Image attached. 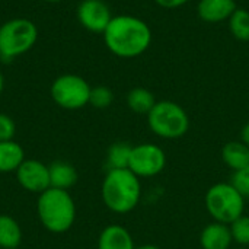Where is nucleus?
Masks as SVG:
<instances>
[{"label":"nucleus","mask_w":249,"mask_h":249,"mask_svg":"<svg viewBox=\"0 0 249 249\" xmlns=\"http://www.w3.org/2000/svg\"><path fill=\"white\" fill-rule=\"evenodd\" d=\"M231 184L238 190V193H239L244 198H248L249 197V166L248 168H244V169H239V171L233 172Z\"/></svg>","instance_id":"nucleus-23"},{"label":"nucleus","mask_w":249,"mask_h":249,"mask_svg":"<svg viewBox=\"0 0 249 249\" xmlns=\"http://www.w3.org/2000/svg\"><path fill=\"white\" fill-rule=\"evenodd\" d=\"M233 239L229 225L212 222L200 233L201 249H231Z\"/></svg>","instance_id":"nucleus-12"},{"label":"nucleus","mask_w":249,"mask_h":249,"mask_svg":"<svg viewBox=\"0 0 249 249\" xmlns=\"http://www.w3.org/2000/svg\"><path fill=\"white\" fill-rule=\"evenodd\" d=\"M204 206L213 222L231 225L244 214L245 198L231 182H217L207 190Z\"/></svg>","instance_id":"nucleus-5"},{"label":"nucleus","mask_w":249,"mask_h":249,"mask_svg":"<svg viewBox=\"0 0 249 249\" xmlns=\"http://www.w3.org/2000/svg\"><path fill=\"white\" fill-rule=\"evenodd\" d=\"M229 28L232 35L239 41H249V12L236 9L229 18Z\"/></svg>","instance_id":"nucleus-20"},{"label":"nucleus","mask_w":249,"mask_h":249,"mask_svg":"<svg viewBox=\"0 0 249 249\" xmlns=\"http://www.w3.org/2000/svg\"><path fill=\"white\" fill-rule=\"evenodd\" d=\"M114 101V93L107 86H96L92 88L90 90V98H89V104L98 109H104L108 108Z\"/></svg>","instance_id":"nucleus-22"},{"label":"nucleus","mask_w":249,"mask_h":249,"mask_svg":"<svg viewBox=\"0 0 249 249\" xmlns=\"http://www.w3.org/2000/svg\"><path fill=\"white\" fill-rule=\"evenodd\" d=\"M155 95L144 88H134L127 95V105L136 114H149L156 104Z\"/></svg>","instance_id":"nucleus-18"},{"label":"nucleus","mask_w":249,"mask_h":249,"mask_svg":"<svg viewBox=\"0 0 249 249\" xmlns=\"http://www.w3.org/2000/svg\"><path fill=\"white\" fill-rule=\"evenodd\" d=\"M3 86H4V79H3V74H1V71H0V95H1V92H3Z\"/></svg>","instance_id":"nucleus-28"},{"label":"nucleus","mask_w":249,"mask_h":249,"mask_svg":"<svg viewBox=\"0 0 249 249\" xmlns=\"http://www.w3.org/2000/svg\"><path fill=\"white\" fill-rule=\"evenodd\" d=\"M98 249H136V244L124 226L109 225L98 238Z\"/></svg>","instance_id":"nucleus-13"},{"label":"nucleus","mask_w":249,"mask_h":249,"mask_svg":"<svg viewBox=\"0 0 249 249\" xmlns=\"http://www.w3.org/2000/svg\"><path fill=\"white\" fill-rule=\"evenodd\" d=\"M160 7H165V9H177V7H181L184 6L185 3H188L190 0H155Z\"/></svg>","instance_id":"nucleus-25"},{"label":"nucleus","mask_w":249,"mask_h":249,"mask_svg":"<svg viewBox=\"0 0 249 249\" xmlns=\"http://www.w3.org/2000/svg\"><path fill=\"white\" fill-rule=\"evenodd\" d=\"M104 41L108 50L121 58H134L142 55L152 42L149 25L136 16H112L104 31Z\"/></svg>","instance_id":"nucleus-1"},{"label":"nucleus","mask_w":249,"mask_h":249,"mask_svg":"<svg viewBox=\"0 0 249 249\" xmlns=\"http://www.w3.org/2000/svg\"><path fill=\"white\" fill-rule=\"evenodd\" d=\"M102 201L108 210L117 214L133 212L142 198V182L128 168L109 169L101 190Z\"/></svg>","instance_id":"nucleus-2"},{"label":"nucleus","mask_w":249,"mask_h":249,"mask_svg":"<svg viewBox=\"0 0 249 249\" xmlns=\"http://www.w3.org/2000/svg\"><path fill=\"white\" fill-rule=\"evenodd\" d=\"M15 174L18 184L28 193L42 194L51 187L48 166L39 160L25 159Z\"/></svg>","instance_id":"nucleus-9"},{"label":"nucleus","mask_w":249,"mask_h":249,"mask_svg":"<svg viewBox=\"0 0 249 249\" xmlns=\"http://www.w3.org/2000/svg\"><path fill=\"white\" fill-rule=\"evenodd\" d=\"M77 19L85 29L104 34L112 15L107 3L102 0H82L77 6Z\"/></svg>","instance_id":"nucleus-10"},{"label":"nucleus","mask_w":249,"mask_h":249,"mask_svg":"<svg viewBox=\"0 0 249 249\" xmlns=\"http://www.w3.org/2000/svg\"><path fill=\"white\" fill-rule=\"evenodd\" d=\"M136 249H160L158 245H153V244H146V245H140V247H136Z\"/></svg>","instance_id":"nucleus-27"},{"label":"nucleus","mask_w":249,"mask_h":249,"mask_svg":"<svg viewBox=\"0 0 249 249\" xmlns=\"http://www.w3.org/2000/svg\"><path fill=\"white\" fill-rule=\"evenodd\" d=\"M231 228V233H232V239L235 244H238L242 248H248L249 247V216L242 214L241 217H238L235 222H232L229 225Z\"/></svg>","instance_id":"nucleus-21"},{"label":"nucleus","mask_w":249,"mask_h":249,"mask_svg":"<svg viewBox=\"0 0 249 249\" xmlns=\"http://www.w3.org/2000/svg\"><path fill=\"white\" fill-rule=\"evenodd\" d=\"M131 149H133V146H130L128 143H124V142L114 143L108 149V156H107L109 169H125V168H128Z\"/></svg>","instance_id":"nucleus-19"},{"label":"nucleus","mask_w":249,"mask_h":249,"mask_svg":"<svg viewBox=\"0 0 249 249\" xmlns=\"http://www.w3.org/2000/svg\"><path fill=\"white\" fill-rule=\"evenodd\" d=\"M42 1H47V3H58V1H63V0H42Z\"/></svg>","instance_id":"nucleus-29"},{"label":"nucleus","mask_w":249,"mask_h":249,"mask_svg":"<svg viewBox=\"0 0 249 249\" xmlns=\"http://www.w3.org/2000/svg\"><path fill=\"white\" fill-rule=\"evenodd\" d=\"M241 142L245 143L249 147V123H247V124L244 125V128H242V131H241Z\"/></svg>","instance_id":"nucleus-26"},{"label":"nucleus","mask_w":249,"mask_h":249,"mask_svg":"<svg viewBox=\"0 0 249 249\" xmlns=\"http://www.w3.org/2000/svg\"><path fill=\"white\" fill-rule=\"evenodd\" d=\"M236 249H249V248H242V247H239V248H236Z\"/></svg>","instance_id":"nucleus-30"},{"label":"nucleus","mask_w":249,"mask_h":249,"mask_svg":"<svg viewBox=\"0 0 249 249\" xmlns=\"http://www.w3.org/2000/svg\"><path fill=\"white\" fill-rule=\"evenodd\" d=\"M50 171V182L53 188H58V190H66L69 191V188H71L76 182H77V171L73 165L67 163V162H53L48 166Z\"/></svg>","instance_id":"nucleus-14"},{"label":"nucleus","mask_w":249,"mask_h":249,"mask_svg":"<svg viewBox=\"0 0 249 249\" xmlns=\"http://www.w3.org/2000/svg\"><path fill=\"white\" fill-rule=\"evenodd\" d=\"M36 212L42 226L51 233L67 232L76 220V204L66 190L50 187L39 194Z\"/></svg>","instance_id":"nucleus-3"},{"label":"nucleus","mask_w":249,"mask_h":249,"mask_svg":"<svg viewBox=\"0 0 249 249\" xmlns=\"http://www.w3.org/2000/svg\"><path fill=\"white\" fill-rule=\"evenodd\" d=\"M25 160V152L15 140L0 142V174L16 172Z\"/></svg>","instance_id":"nucleus-16"},{"label":"nucleus","mask_w":249,"mask_h":249,"mask_svg":"<svg viewBox=\"0 0 249 249\" xmlns=\"http://www.w3.org/2000/svg\"><path fill=\"white\" fill-rule=\"evenodd\" d=\"M222 160L233 172L249 166V147L242 142H229L222 147Z\"/></svg>","instance_id":"nucleus-15"},{"label":"nucleus","mask_w":249,"mask_h":249,"mask_svg":"<svg viewBox=\"0 0 249 249\" xmlns=\"http://www.w3.org/2000/svg\"><path fill=\"white\" fill-rule=\"evenodd\" d=\"M16 249H19V248H16Z\"/></svg>","instance_id":"nucleus-32"},{"label":"nucleus","mask_w":249,"mask_h":249,"mask_svg":"<svg viewBox=\"0 0 249 249\" xmlns=\"http://www.w3.org/2000/svg\"><path fill=\"white\" fill-rule=\"evenodd\" d=\"M147 124L152 133L165 140H177L190 130V117L177 102L158 101L147 114Z\"/></svg>","instance_id":"nucleus-4"},{"label":"nucleus","mask_w":249,"mask_h":249,"mask_svg":"<svg viewBox=\"0 0 249 249\" xmlns=\"http://www.w3.org/2000/svg\"><path fill=\"white\" fill-rule=\"evenodd\" d=\"M20 242L22 229L19 223L7 214H0V248L16 249Z\"/></svg>","instance_id":"nucleus-17"},{"label":"nucleus","mask_w":249,"mask_h":249,"mask_svg":"<svg viewBox=\"0 0 249 249\" xmlns=\"http://www.w3.org/2000/svg\"><path fill=\"white\" fill-rule=\"evenodd\" d=\"M236 9L235 0H200L197 13L207 23H219L229 19Z\"/></svg>","instance_id":"nucleus-11"},{"label":"nucleus","mask_w":249,"mask_h":249,"mask_svg":"<svg viewBox=\"0 0 249 249\" xmlns=\"http://www.w3.org/2000/svg\"><path fill=\"white\" fill-rule=\"evenodd\" d=\"M1 58H3V55H1V53H0V60H1Z\"/></svg>","instance_id":"nucleus-31"},{"label":"nucleus","mask_w":249,"mask_h":249,"mask_svg":"<svg viewBox=\"0 0 249 249\" xmlns=\"http://www.w3.org/2000/svg\"><path fill=\"white\" fill-rule=\"evenodd\" d=\"M15 133H16L15 121L6 114H0V142L13 140Z\"/></svg>","instance_id":"nucleus-24"},{"label":"nucleus","mask_w":249,"mask_h":249,"mask_svg":"<svg viewBox=\"0 0 249 249\" xmlns=\"http://www.w3.org/2000/svg\"><path fill=\"white\" fill-rule=\"evenodd\" d=\"M92 88L89 83L77 74L58 76L50 89L53 101L64 109H80L89 104Z\"/></svg>","instance_id":"nucleus-7"},{"label":"nucleus","mask_w":249,"mask_h":249,"mask_svg":"<svg viewBox=\"0 0 249 249\" xmlns=\"http://www.w3.org/2000/svg\"><path fill=\"white\" fill-rule=\"evenodd\" d=\"M166 153L155 143H140L133 146L128 169L139 178H153L166 166Z\"/></svg>","instance_id":"nucleus-8"},{"label":"nucleus","mask_w":249,"mask_h":249,"mask_svg":"<svg viewBox=\"0 0 249 249\" xmlns=\"http://www.w3.org/2000/svg\"><path fill=\"white\" fill-rule=\"evenodd\" d=\"M38 39L36 25L26 18L6 20L0 26V53L6 58H15L28 53Z\"/></svg>","instance_id":"nucleus-6"}]
</instances>
